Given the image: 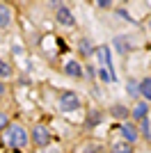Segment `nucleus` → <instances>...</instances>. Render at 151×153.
Listing matches in <instances>:
<instances>
[{"label":"nucleus","mask_w":151,"mask_h":153,"mask_svg":"<svg viewBox=\"0 0 151 153\" xmlns=\"http://www.w3.org/2000/svg\"><path fill=\"white\" fill-rule=\"evenodd\" d=\"M2 142H5L9 149L21 151V149H25L30 144V130L23 128L21 123H9V128L2 133Z\"/></svg>","instance_id":"nucleus-1"},{"label":"nucleus","mask_w":151,"mask_h":153,"mask_svg":"<svg viewBox=\"0 0 151 153\" xmlns=\"http://www.w3.org/2000/svg\"><path fill=\"white\" fill-rule=\"evenodd\" d=\"M30 142L39 149V151H44V149L50 146L53 135H50V130L44 126V123H34V126L30 128Z\"/></svg>","instance_id":"nucleus-2"},{"label":"nucleus","mask_w":151,"mask_h":153,"mask_svg":"<svg viewBox=\"0 0 151 153\" xmlns=\"http://www.w3.org/2000/svg\"><path fill=\"white\" fill-rule=\"evenodd\" d=\"M57 105H60L62 112H73V110H78L82 105V101H80V96L76 94V91L64 89V91H60V96H57Z\"/></svg>","instance_id":"nucleus-3"},{"label":"nucleus","mask_w":151,"mask_h":153,"mask_svg":"<svg viewBox=\"0 0 151 153\" xmlns=\"http://www.w3.org/2000/svg\"><path fill=\"white\" fill-rule=\"evenodd\" d=\"M50 7L55 9V19H57V23L60 25H64V27H76V16L71 14V9L64 2H50Z\"/></svg>","instance_id":"nucleus-4"},{"label":"nucleus","mask_w":151,"mask_h":153,"mask_svg":"<svg viewBox=\"0 0 151 153\" xmlns=\"http://www.w3.org/2000/svg\"><path fill=\"white\" fill-rule=\"evenodd\" d=\"M119 133H121V137H124V142H128V144H133V146L140 142V128L133 121H124L119 126Z\"/></svg>","instance_id":"nucleus-5"},{"label":"nucleus","mask_w":151,"mask_h":153,"mask_svg":"<svg viewBox=\"0 0 151 153\" xmlns=\"http://www.w3.org/2000/svg\"><path fill=\"white\" fill-rule=\"evenodd\" d=\"M96 53H99L101 62L105 64V71L110 73V78H112V82L117 80V76H114V66H112V57H110V46H99L96 48Z\"/></svg>","instance_id":"nucleus-6"},{"label":"nucleus","mask_w":151,"mask_h":153,"mask_svg":"<svg viewBox=\"0 0 151 153\" xmlns=\"http://www.w3.org/2000/svg\"><path fill=\"white\" fill-rule=\"evenodd\" d=\"M149 110H151V103L138 101V103H135V108L131 110V121L135 123V121H142V119H147V117H149Z\"/></svg>","instance_id":"nucleus-7"},{"label":"nucleus","mask_w":151,"mask_h":153,"mask_svg":"<svg viewBox=\"0 0 151 153\" xmlns=\"http://www.w3.org/2000/svg\"><path fill=\"white\" fill-rule=\"evenodd\" d=\"M76 48H78V53H80L82 59H89V57H94V55H96V46L92 44V39H87V37H82Z\"/></svg>","instance_id":"nucleus-8"},{"label":"nucleus","mask_w":151,"mask_h":153,"mask_svg":"<svg viewBox=\"0 0 151 153\" xmlns=\"http://www.w3.org/2000/svg\"><path fill=\"white\" fill-rule=\"evenodd\" d=\"M112 46H114V51L119 53V55H126L128 51H133V48H135V44H133L131 37H114V39H112Z\"/></svg>","instance_id":"nucleus-9"},{"label":"nucleus","mask_w":151,"mask_h":153,"mask_svg":"<svg viewBox=\"0 0 151 153\" xmlns=\"http://www.w3.org/2000/svg\"><path fill=\"white\" fill-rule=\"evenodd\" d=\"M64 73L69 78H82L85 76V71H82V64L78 59H69V62H64Z\"/></svg>","instance_id":"nucleus-10"},{"label":"nucleus","mask_w":151,"mask_h":153,"mask_svg":"<svg viewBox=\"0 0 151 153\" xmlns=\"http://www.w3.org/2000/svg\"><path fill=\"white\" fill-rule=\"evenodd\" d=\"M110 114H112V119H119L124 123V121L131 119V110L126 108V105H121V103H114L112 108H110Z\"/></svg>","instance_id":"nucleus-11"},{"label":"nucleus","mask_w":151,"mask_h":153,"mask_svg":"<svg viewBox=\"0 0 151 153\" xmlns=\"http://www.w3.org/2000/svg\"><path fill=\"white\" fill-rule=\"evenodd\" d=\"M101 121H103V112H101V110H89V112H87V119H85V128L92 130V128H96Z\"/></svg>","instance_id":"nucleus-12"},{"label":"nucleus","mask_w":151,"mask_h":153,"mask_svg":"<svg viewBox=\"0 0 151 153\" xmlns=\"http://www.w3.org/2000/svg\"><path fill=\"white\" fill-rule=\"evenodd\" d=\"M9 23H12V7L0 2V30L9 27Z\"/></svg>","instance_id":"nucleus-13"},{"label":"nucleus","mask_w":151,"mask_h":153,"mask_svg":"<svg viewBox=\"0 0 151 153\" xmlns=\"http://www.w3.org/2000/svg\"><path fill=\"white\" fill-rule=\"evenodd\" d=\"M140 96H142L147 103H151V78L149 76H147L144 80H140Z\"/></svg>","instance_id":"nucleus-14"},{"label":"nucleus","mask_w":151,"mask_h":153,"mask_svg":"<svg viewBox=\"0 0 151 153\" xmlns=\"http://www.w3.org/2000/svg\"><path fill=\"white\" fill-rule=\"evenodd\" d=\"M110 153H135V146L133 144H128V142H114L112 149H110Z\"/></svg>","instance_id":"nucleus-15"},{"label":"nucleus","mask_w":151,"mask_h":153,"mask_svg":"<svg viewBox=\"0 0 151 153\" xmlns=\"http://www.w3.org/2000/svg\"><path fill=\"white\" fill-rule=\"evenodd\" d=\"M126 94L131 96V98H140V80L128 78V82H126Z\"/></svg>","instance_id":"nucleus-16"},{"label":"nucleus","mask_w":151,"mask_h":153,"mask_svg":"<svg viewBox=\"0 0 151 153\" xmlns=\"http://www.w3.org/2000/svg\"><path fill=\"white\" fill-rule=\"evenodd\" d=\"M12 76H14V66L7 59L0 57V80H9Z\"/></svg>","instance_id":"nucleus-17"},{"label":"nucleus","mask_w":151,"mask_h":153,"mask_svg":"<svg viewBox=\"0 0 151 153\" xmlns=\"http://www.w3.org/2000/svg\"><path fill=\"white\" fill-rule=\"evenodd\" d=\"M140 137H144V140H151V123H149V117L140 121Z\"/></svg>","instance_id":"nucleus-18"},{"label":"nucleus","mask_w":151,"mask_h":153,"mask_svg":"<svg viewBox=\"0 0 151 153\" xmlns=\"http://www.w3.org/2000/svg\"><path fill=\"white\" fill-rule=\"evenodd\" d=\"M80 153H103V149H101L99 144H94V142H87V144L80 149Z\"/></svg>","instance_id":"nucleus-19"},{"label":"nucleus","mask_w":151,"mask_h":153,"mask_svg":"<svg viewBox=\"0 0 151 153\" xmlns=\"http://www.w3.org/2000/svg\"><path fill=\"white\" fill-rule=\"evenodd\" d=\"M9 114H7V112H2V110H0V133H5L7 128H9Z\"/></svg>","instance_id":"nucleus-20"},{"label":"nucleus","mask_w":151,"mask_h":153,"mask_svg":"<svg viewBox=\"0 0 151 153\" xmlns=\"http://www.w3.org/2000/svg\"><path fill=\"white\" fill-rule=\"evenodd\" d=\"M96 76L103 80V82H112V78H110V73H108L105 69H101V71H96Z\"/></svg>","instance_id":"nucleus-21"},{"label":"nucleus","mask_w":151,"mask_h":153,"mask_svg":"<svg viewBox=\"0 0 151 153\" xmlns=\"http://www.w3.org/2000/svg\"><path fill=\"white\" fill-rule=\"evenodd\" d=\"M85 76H87V80H94V78H96V69L92 66V64H87V71H85Z\"/></svg>","instance_id":"nucleus-22"},{"label":"nucleus","mask_w":151,"mask_h":153,"mask_svg":"<svg viewBox=\"0 0 151 153\" xmlns=\"http://www.w3.org/2000/svg\"><path fill=\"white\" fill-rule=\"evenodd\" d=\"M114 12L119 14V16H124V19H126V21H131V23H135V21H133V19H131V14L126 12V9H121V7H119V9H114ZM135 25H138V23H135Z\"/></svg>","instance_id":"nucleus-23"},{"label":"nucleus","mask_w":151,"mask_h":153,"mask_svg":"<svg viewBox=\"0 0 151 153\" xmlns=\"http://www.w3.org/2000/svg\"><path fill=\"white\" fill-rule=\"evenodd\" d=\"M96 7H103V9H108V7H112V2H110V0H96Z\"/></svg>","instance_id":"nucleus-24"},{"label":"nucleus","mask_w":151,"mask_h":153,"mask_svg":"<svg viewBox=\"0 0 151 153\" xmlns=\"http://www.w3.org/2000/svg\"><path fill=\"white\" fill-rule=\"evenodd\" d=\"M2 96H7V82L5 80H0V98H2Z\"/></svg>","instance_id":"nucleus-25"},{"label":"nucleus","mask_w":151,"mask_h":153,"mask_svg":"<svg viewBox=\"0 0 151 153\" xmlns=\"http://www.w3.org/2000/svg\"><path fill=\"white\" fill-rule=\"evenodd\" d=\"M46 153H60V151H55V149H53V151H46Z\"/></svg>","instance_id":"nucleus-26"},{"label":"nucleus","mask_w":151,"mask_h":153,"mask_svg":"<svg viewBox=\"0 0 151 153\" xmlns=\"http://www.w3.org/2000/svg\"><path fill=\"white\" fill-rule=\"evenodd\" d=\"M147 25H149V32H151V19H149V23H147Z\"/></svg>","instance_id":"nucleus-27"}]
</instances>
